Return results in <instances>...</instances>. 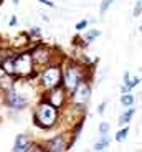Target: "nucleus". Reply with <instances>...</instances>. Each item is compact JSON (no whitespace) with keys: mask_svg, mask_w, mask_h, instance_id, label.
<instances>
[{"mask_svg":"<svg viewBox=\"0 0 142 152\" xmlns=\"http://www.w3.org/2000/svg\"><path fill=\"white\" fill-rule=\"evenodd\" d=\"M33 119H35V124L38 126V127H42V129H50V127H53L56 124L58 107H55L48 101H43L35 109Z\"/></svg>","mask_w":142,"mask_h":152,"instance_id":"obj_1","label":"nucleus"},{"mask_svg":"<svg viewBox=\"0 0 142 152\" xmlns=\"http://www.w3.org/2000/svg\"><path fill=\"white\" fill-rule=\"evenodd\" d=\"M13 73L18 76L33 75V56L31 53H20L13 58Z\"/></svg>","mask_w":142,"mask_h":152,"instance_id":"obj_2","label":"nucleus"},{"mask_svg":"<svg viewBox=\"0 0 142 152\" xmlns=\"http://www.w3.org/2000/svg\"><path fill=\"white\" fill-rule=\"evenodd\" d=\"M61 80H63V71L60 66H48L42 73V84L46 89H53V88L60 86Z\"/></svg>","mask_w":142,"mask_h":152,"instance_id":"obj_3","label":"nucleus"},{"mask_svg":"<svg viewBox=\"0 0 142 152\" xmlns=\"http://www.w3.org/2000/svg\"><path fill=\"white\" fill-rule=\"evenodd\" d=\"M89 93H91V89H89L88 84L79 81V83L76 84V88L73 89L71 99H73V103L76 104L78 107H84L89 101Z\"/></svg>","mask_w":142,"mask_h":152,"instance_id":"obj_4","label":"nucleus"},{"mask_svg":"<svg viewBox=\"0 0 142 152\" xmlns=\"http://www.w3.org/2000/svg\"><path fill=\"white\" fill-rule=\"evenodd\" d=\"M79 81H81V75H79V69L76 66L71 65V66L63 69V84H65L66 89H71L73 91Z\"/></svg>","mask_w":142,"mask_h":152,"instance_id":"obj_5","label":"nucleus"},{"mask_svg":"<svg viewBox=\"0 0 142 152\" xmlns=\"http://www.w3.org/2000/svg\"><path fill=\"white\" fill-rule=\"evenodd\" d=\"M28 104V99L25 98V96L18 94L17 91H13V89H10V91H7V106L12 107V109H23V107Z\"/></svg>","mask_w":142,"mask_h":152,"instance_id":"obj_6","label":"nucleus"},{"mask_svg":"<svg viewBox=\"0 0 142 152\" xmlns=\"http://www.w3.org/2000/svg\"><path fill=\"white\" fill-rule=\"evenodd\" d=\"M31 56H33V63H35V65H46V63L50 61L51 55H50V50L46 48V46L40 45V46H36V48L33 50Z\"/></svg>","mask_w":142,"mask_h":152,"instance_id":"obj_7","label":"nucleus"},{"mask_svg":"<svg viewBox=\"0 0 142 152\" xmlns=\"http://www.w3.org/2000/svg\"><path fill=\"white\" fill-rule=\"evenodd\" d=\"M63 99H65V91L61 86H56L51 89V94L48 96V103H51L55 107H60L63 104Z\"/></svg>","mask_w":142,"mask_h":152,"instance_id":"obj_8","label":"nucleus"},{"mask_svg":"<svg viewBox=\"0 0 142 152\" xmlns=\"http://www.w3.org/2000/svg\"><path fill=\"white\" fill-rule=\"evenodd\" d=\"M48 151H51V152H61V151H65L68 145L65 144V141H63V137L61 136H56V137H53V139H50L48 141Z\"/></svg>","mask_w":142,"mask_h":152,"instance_id":"obj_9","label":"nucleus"},{"mask_svg":"<svg viewBox=\"0 0 142 152\" xmlns=\"http://www.w3.org/2000/svg\"><path fill=\"white\" fill-rule=\"evenodd\" d=\"M28 145H30V142H28V137L25 136V134H20L18 137H17V141H15V145H13V151L15 152H27Z\"/></svg>","mask_w":142,"mask_h":152,"instance_id":"obj_10","label":"nucleus"},{"mask_svg":"<svg viewBox=\"0 0 142 152\" xmlns=\"http://www.w3.org/2000/svg\"><path fill=\"white\" fill-rule=\"evenodd\" d=\"M12 86H13V80H12V76L5 73V76L0 78V88H4L5 91H10Z\"/></svg>","mask_w":142,"mask_h":152,"instance_id":"obj_11","label":"nucleus"},{"mask_svg":"<svg viewBox=\"0 0 142 152\" xmlns=\"http://www.w3.org/2000/svg\"><path fill=\"white\" fill-rule=\"evenodd\" d=\"M0 65H2V68H4V71L7 75H13V58L12 56L5 58L4 61H0Z\"/></svg>","mask_w":142,"mask_h":152,"instance_id":"obj_12","label":"nucleus"},{"mask_svg":"<svg viewBox=\"0 0 142 152\" xmlns=\"http://www.w3.org/2000/svg\"><path fill=\"white\" fill-rule=\"evenodd\" d=\"M108 145H109V137H108V134H103V139H101L92 149H94V151H104Z\"/></svg>","mask_w":142,"mask_h":152,"instance_id":"obj_13","label":"nucleus"},{"mask_svg":"<svg viewBox=\"0 0 142 152\" xmlns=\"http://www.w3.org/2000/svg\"><path fill=\"white\" fill-rule=\"evenodd\" d=\"M134 113H135V109H134V107H131L129 111H126V113H124L122 116L119 118V124H127V122L131 121V118L134 116Z\"/></svg>","mask_w":142,"mask_h":152,"instance_id":"obj_14","label":"nucleus"},{"mask_svg":"<svg viewBox=\"0 0 142 152\" xmlns=\"http://www.w3.org/2000/svg\"><path fill=\"white\" fill-rule=\"evenodd\" d=\"M121 103H122V106H126V107H131L132 106V103H134V98H132V94H129V93H124L122 94V98H121Z\"/></svg>","mask_w":142,"mask_h":152,"instance_id":"obj_15","label":"nucleus"},{"mask_svg":"<svg viewBox=\"0 0 142 152\" xmlns=\"http://www.w3.org/2000/svg\"><path fill=\"white\" fill-rule=\"evenodd\" d=\"M127 134H129V127H124V129H121L119 132H117V136H116V141H117V142H122L124 139L127 137Z\"/></svg>","mask_w":142,"mask_h":152,"instance_id":"obj_16","label":"nucleus"},{"mask_svg":"<svg viewBox=\"0 0 142 152\" xmlns=\"http://www.w3.org/2000/svg\"><path fill=\"white\" fill-rule=\"evenodd\" d=\"M101 35V31L99 30H91L89 31L88 35H86L84 37V40H86V43H89V42H92V40H94V38H98Z\"/></svg>","mask_w":142,"mask_h":152,"instance_id":"obj_17","label":"nucleus"},{"mask_svg":"<svg viewBox=\"0 0 142 152\" xmlns=\"http://www.w3.org/2000/svg\"><path fill=\"white\" fill-rule=\"evenodd\" d=\"M112 2H114V0H103V2H101V13H106V10L112 5Z\"/></svg>","mask_w":142,"mask_h":152,"instance_id":"obj_18","label":"nucleus"},{"mask_svg":"<svg viewBox=\"0 0 142 152\" xmlns=\"http://www.w3.org/2000/svg\"><path fill=\"white\" fill-rule=\"evenodd\" d=\"M141 13H142V0H137L135 8H134V17H139Z\"/></svg>","mask_w":142,"mask_h":152,"instance_id":"obj_19","label":"nucleus"},{"mask_svg":"<svg viewBox=\"0 0 142 152\" xmlns=\"http://www.w3.org/2000/svg\"><path fill=\"white\" fill-rule=\"evenodd\" d=\"M109 131V124L108 122H103V124H99V132L101 134H108Z\"/></svg>","mask_w":142,"mask_h":152,"instance_id":"obj_20","label":"nucleus"},{"mask_svg":"<svg viewBox=\"0 0 142 152\" xmlns=\"http://www.w3.org/2000/svg\"><path fill=\"white\" fill-rule=\"evenodd\" d=\"M86 27H88V20H83V22H79V23L76 25V30L81 31V30H84Z\"/></svg>","mask_w":142,"mask_h":152,"instance_id":"obj_21","label":"nucleus"},{"mask_svg":"<svg viewBox=\"0 0 142 152\" xmlns=\"http://www.w3.org/2000/svg\"><path fill=\"white\" fill-rule=\"evenodd\" d=\"M104 107H106V103H103L99 107H98V113H99V114H103V113H104Z\"/></svg>","mask_w":142,"mask_h":152,"instance_id":"obj_22","label":"nucleus"},{"mask_svg":"<svg viewBox=\"0 0 142 152\" xmlns=\"http://www.w3.org/2000/svg\"><path fill=\"white\" fill-rule=\"evenodd\" d=\"M38 2H42V4L48 5V7H53V4H51V2H46V0H38Z\"/></svg>","mask_w":142,"mask_h":152,"instance_id":"obj_23","label":"nucleus"},{"mask_svg":"<svg viewBox=\"0 0 142 152\" xmlns=\"http://www.w3.org/2000/svg\"><path fill=\"white\" fill-rule=\"evenodd\" d=\"M31 35H40V30L38 28H33V30H31Z\"/></svg>","mask_w":142,"mask_h":152,"instance_id":"obj_24","label":"nucleus"},{"mask_svg":"<svg viewBox=\"0 0 142 152\" xmlns=\"http://www.w3.org/2000/svg\"><path fill=\"white\" fill-rule=\"evenodd\" d=\"M13 4H15V5H18V0H13Z\"/></svg>","mask_w":142,"mask_h":152,"instance_id":"obj_25","label":"nucleus"},{"mask_svg":"<svg viewBox=\"0 0 142 152\" xmlns=\"http://www.w3.org/2000/svg\"><path fill=\"white\" fill-rule=\"evenodd\" d=\"M0 61H2V58H0Z\"/></svg>","mask_w":142,"mask_h":152,"instance_id":"obj_26","label":"nucleus"},{"mask_svg":"<svg viewBox=\"0 0 142 152\" xmlns=\"http://www.w3.org/2000/svg\"><path fill=\"white\" fill-rule=\"evenodd\" d=\"M141 28H142V27H141Z\"/></svg>","mask_w":142,"mask_h":152,"instance_id":"obj_27","label":"nucleus"}]
</instances>
